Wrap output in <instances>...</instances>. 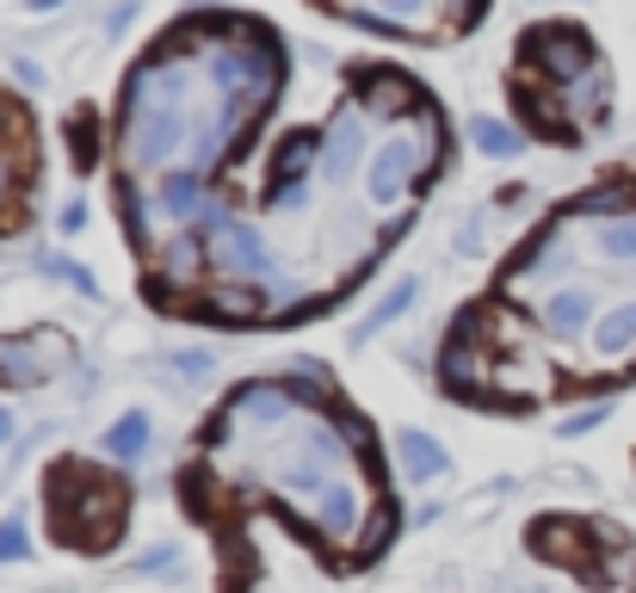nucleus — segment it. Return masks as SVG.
Wrapping results in <instances>:
<instances>
[{
	"label": "nucleus",
	"instance_id": "obj_1",
	"mask_svg": "<svg viewBox=\"0 0 636 593\" xmlns=\"http://www.w3.org/2000/svg\"><path fill=\"white\" fill-rule=\"evenodd\" d=\"M180 495L204 526L248 514L254 500L284 507L334 562H377L396 538L371 427L341 402V384L322 365L241 384L204 421Z\"/></svg>",
	"mask_w": 636,
	"mask_h": 593
},
{
	"label": "nucleus",
	"instance_id": "obj_2",
	"mask_svg": "<svg viewBox=\"0 0 636 593\" xmlns=\"http://www.w3.org/2000/svg\"><path fill=\"white\" fill-rule=\"evenodd\" d=\"M507 99L526 137L562 142V149L588 142V130H600L605 111H612V75L600 63V44L569 19H543L531 32H519V50H513L507 68Z\"/></svg>",
	"mask_w": 636,
	"mask_h": 593
},
{
	"label": "nucleus",
	"instance_id": "obj_3",
	"mask_svg": "<svg viewBox=\"0 0 636 593\" xmlns=\"http://www.w3.org/2000/svg\"><path fill=\"white\" fill-rule=\"evenodd\" d=\"M50 495V538L75 550H111L125 538L130 519V483L111 476L106 464H87V457H56L44 476Z\"/></svg>",
	"mask_w": 636,
	"mask_h": 593
},
{
	"label": "nucleus",
	"instance_id": "obj_4",
	"mask_svg": "<svg viewBox=\"0 0 636 593\" xmlns=\"http://www.w3.org/2000/svg\"><path fill=\"white\" fill-rule=\"evenodd\" d=\"M315 7L334 19H353L365 32H384V37L451 44V37H464L476 25L488 0H315Z\"/></svg>",
	"mask_w": 636,
	"mask_h": 593
},
{
	"label": "nucleus",
	"instance_id": "obj_5",
	"mask_svg": "<svg viewBox=\"0 0 636 593\" xmlns=\"http://www.w3.org/2000/svg\"><path fill=\"white\" fill-rule=\"evenodd\" d=\"M37 125L19 94H0V241L19 235L32 223V198H37Z\"/></svg>",
	"mask_w": 636,
	"mask_h": 593
},
{
	"label": "nucleus",
	"instance_id": "obj_6",
	"mask_svg": "<svg viewBox=\"0 0 636 593\" xmlns=\"http://www.w3.org/2000/svg\"><path fill=\"white\" fill-rule=\"evenodd\" d=\"M56 365H68V334L32 328V334H19V341L7 334L0 341V390H32Z\"/></svg>",
	"mask_w": 636,
	"mask_h": 593
},
{
	"label": "nucleus",
	"instance_id": "obj_7",
	"mask_svg": "<svg viewBox=\"0 0 636 593\" xmlns=\"http://www.w3.org/2000/svg\"><path fill=\"white\" fill-rule=\"evenodd\" d=\"M439 470H445V452H439L427 433H408V476L427 483V476H439Z\"/></svg>",
	"mask_w": 636,
	"mask_h": 593
},
{
	"label": "nucleus",
	"instance_id": "obj_8",
	"mask_svg": "<svg viewBox=\"0 0 636 593\" xmlns=\"http://www.w3.org/2000/svg\"><path fill=\"white\" fill-rule=\"evenodd\" d=\"M142 439H149V421H142V414H125V421H118V433H111V452H118V457H137Z\"/></svg>",
	"mask_w": 636,
	"mask_h": 593
},
{
	"label": "nucleus",
	"instance_id": "obj_9",
	"mask_svg": "<svg viewBox=\"0 0 636 593\" xmlns=\"http://www.w3.org/2000/svg\"><path fill=\"white\" fill-rule=\"evenodd\" d=\"M476 137L488 142V155H513V149H519V137H513V130H500V125H488V118L476 125Z\"/></svg>",
	"mask_w": 636,
	"mask_h": 593
},
{
	"label": "nucleus",
	"instance_id": "obj_10",
	"mask_svg": "<svg viewBox=\"0 0 636 593\" xmlns=\"http://www.w3.org/2000/svg\"><path fill=\"white\" fill-rule=\"evenodd\" d=\"M7 557H25V538H19V526H0V562Z\"/></svg>",
	"mask_w": 636,
	"mask_h": 593
}]
</instances>
